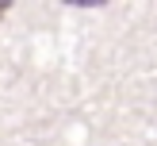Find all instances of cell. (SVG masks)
<instances>
[{"mask_svg": "<svg viewBox=\"0 0 157 146\" xmlns=\"http://www.w3.org/2000/svg\"><path fill=\"white\" fill-rule=\"evenodd\" d=\"M65 4H84V8H100V4H107V0H65Z\"/></svg>", "mask_w": 157, "mask_h": 146, "instance_id": "obj_1", "label": "cell"}, {"mask_svg": "<svg viewBox=\"0 0 157 146\" xmlns=\"http://www.w3.org/2000/svg\"><path fill=\"white\" fill-rule=\"evenodd\" d=\"M8 4H12V0H0V12H4V8H8Z\"/></svg>", "mask_w": 157, "mask_h": 146, "instance_id": "obj_2", "label": "cell"}]
</instances>
